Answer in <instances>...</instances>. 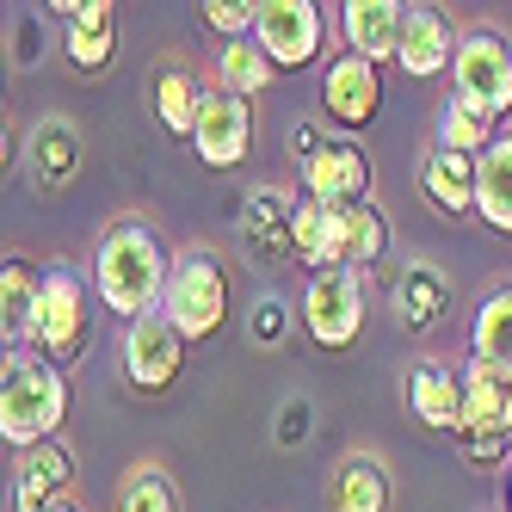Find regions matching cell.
<instances>
[{
  "label": "cell",
  "mask_w": 512,
  "mask_h": 512,
  "mask_svg": "<svg viewBox=\"0 0 512 512\" xmlns=\"http://www.w3.org/2000/svg\"><path fill=\"white\" fill-rule=\"evenodd\" d=\"M340 31H346V50L352 56L389 62V56H401L408 7H401V0H346V7H340Z\"/></svg>",
  "instance_id": "cell-21"
},
{
  "label": "cell",
  "mask_w": 512,
  "mask_h": 512,
  "mask_svg": "<svg viewBox=\"0 0 512 512\" xmlns=\"http://www.w3.org/2000/svg\"><path fill=\"white\" fill-rule=\"evenodd\" d=\"M62 420H68V371L62 364H50L31 346L0 358V438L25 457L38 445H56Z\"/></svg>",
  "instance_id": "cell-2"
},
{
  "label": "cell",
  "mask_w": 512,
  "mask_h": 512,
  "mask_svg": "<svg viewBox=\"0 0 512 512\" xmlns=\"http://www.w3.org/2000/svg\"><path fill=\"white\" fill-rule=\"evenodd\" d=\"M284 327H290V315H284L278 297H260V303H253V340L278 346V340H284Z\"/></svg>",
  "instance_id": "cell-32"
},
{
  "label": "cell",
  "mask_w": 512,
  "mask_h": 512,
  "mask_svg": "<svg viewBox=\"0 0 512 512\" xmlns=\"http://www.w3.org/2000/svg\"><path fill=\"white\" fill-rule=\"evenodd\" d=\"M303 198L334 204V210L371 204V155H364L352 136H327L321 155L303 167Z\"/></svg>",
  "instance_id": "cell-10"
},
{
  "label": "cell",
  "mask_w": 512,
  "mask_h": 512,
  "mask_svg": "<svg viewBox=\"0 0 512 512\" xmlns=\"http://www.w3.org/2000/svg\"><path fill=\"white\" fill-rule=\"evenodd\" d=\"M475 216H482L494 235H512V124L494 136V149L475 161Z\"/></svg>",
  "instance_id": "cell-26"
},
{
  "label": "cell",
  "mask_w": 512,
  "mask_h": 512,
  "mask_svg": "<svg viewBox=\"0 0 512 512\" xmlns=\"http://www.w3.org/2000/svg\"><path fill=\"white\" fill-rule=\"evenodd\" d=\"M389 303H395L401 334H432V327L451 315V303H457V284H451V272L438 266V260H408V266L395 272Z\"/></svg>",
  "instance_id": "cell-15"
},
{
  "label": "cell",
  "mask_w": 512,
  "mask_h": 512,
  "mask_svg": "<svg viewBox=\"0 0 512 512\" xmlns=\"http://www.w3.org/2000/svg\"><path fill=\"white\" fill-rule=\"evenodd\" d=\"M87 346H93V278H81L75 266H50L38 321H31V352H44L50 364L75 371L87 358Z\"/></svg>",
  "instance_id": "cell-3"
},
{
  "label": "cell",
  "mask_w": 512,
  "mask_h": 512,
  "mask_svg": "<svg viewBox=\"0 0 512 512\" xmlns=\"http://www.w3.org/2000/svg\"><path fill=\"white\" fill-rule=\"evenodd\" d=\"M38 297H44V272L13 253L7 272H0V334H7V352L31 346V321H38Z\"/></svg>",
  "instance_id": "cell-25"
},
{
  "label": "cell",
  "mask_w": 512,
  "mask_h": 512,
  "mask_svg": "<svg viewBox=\"0 0 512 512\" xmlns=\"http://www.w3.org/2000/svg\"><path fill=\"white\" fill-rule=\"evenodd\" d=\"M364 272L334 266V272H309L303 303H297V327L321 346V352H346L364 334Z\"/></svg>",
  "instance_id": "cell-5"
},
{
  "label": "cell",
  "mask_w": 512,
  "mask_h": 512,
  "mask_svg": "<svg viewBox=\"0 0 512 512\" xmlns=\"http://www.w3.org/2000/svg\"><path fill=\"white\" fill-rule=\"evenodd\" d=\"M253 130H260V124H253V105L216 87L210 105H204V118H198V130H192V149H198L204 167L229 173V167H241L253 155Z\"/></svg>",
  "instance_id": "cell-13"
},
{
  "label": "cell",
  "mask_w": 512,
  "mask_h": 512,
  "mask_svg": "<svg viewBox=\"0 0 512 512\" xmlns=\"http://www.w3.org/2000/svg\"><path fill=\"white\" fill-rule=\"evenodd\" d=\"M389 216H383V204L371 198V204H352V247H346V266L352 272H371V266H383L389 260Z\"/></svg>",
  "instance_id": "cell-30"
},
{
  "label": "cell",
  "mask_w": 512,
  "mask_h": 512,
  "mask_svg": "<svg viewBox=\"0 0 512 512\" xmlns=\"http://www.w3.org/2000/svg\"><path fill=\"white\" fill-rule=\"evenodd\" d=\"M161 309L186 340H216L229 327V272H223V260H216L210 247H186L173 260Z\"/></svg>",
  "instance_id": "cell-4"
},
{
  "label": "cell",
  "mask_w": 512,
  "mask_h": 512,
  "mask_svg": "<svg viewBox=\"0 0 512 512\" xmlns=\"http://www.w3.org/2000/svg\"><path fill=\"white\" fill-rule=\"evenodd\" d=\"M414 186H420V198H426L438 216H451V223L475 216V161H469V155L426 149V161H420V173H414Z\"/></svg>",
  "instance_id": "cell-23"
},
{
  "label": "cell",
  "mask_w": 512,
  "mask_h": 512,
  "mask_svg": "<svg viewBox=\"0 0 512 512\" xmlns=\"http://www.w3.org/2000/svg\"><path fill=\"white\" fill-rule=\"evenodd\" d=\"M500 136V118H488L482 105H469L463 93H445V105H438V124H432V149H451V155H469L482 161L494 149Z\"/></svg>",
  "instance_id": "cell-27"
},
{
  "label": "cell",
  "mask_w": 512,
  "mask_h": 512,
  "mask_svg": "<svg viewBox=\"0 0 512 512\" xmlns=\"http://www.w3.org/2000/svg\"><path fill=\"white\" fill-rule=\"evenodd\" d=\"M81 161H87V142H81V130L68 124L62 112H50V118L31 124L25 173H31V186H38L44 198H56V192L75 186V179H81Z\"/></svg>",
  "instance_id": "cell-14"
},
{
  "label": "cell",
  "mask_w": 512,
  "mask_h": 512,
  "mask_svg": "<svg viewBox=\"0 0 512 512\" xmlns=\"http://www.w3.org/2000/svg\"><path fill=\"white\" fill-rule=\"evenodd\" d=\"M321 112L334 118L340 130H364V124H371L383 112V75H377V62L340 50L334 62H327V75H321Z\"/></svg>",
  "instance_id": "cell-11"
},
{
  "label": "cell",
  "mask_w": 512,
  "mask_h": 512,
  "mask_svg": "<svg viewBox=\"0 0 512 512\" xmlns=\"http://www.w3.org/2000/svg\"><path fill=\"white\" fill-rule=\"evenodd\" d=\"M62 44L81 75H99L118 56V7L112 0H68L62 7Z\"/></svg>",
  "instance_id": "cell-17"
},
{
  "label": "cell",
  "mask_w": 512,
  "mask_h": 512,
  "mask_svg": "<svg viewBox=\"0 0 512 512\" xmlns=\"http://www.w3.org/2000/svg\"><path fill=\"white\" fill-rule=\"evenodd\" d=\"M62 500H75V457H68V445L25 451L13 469V512H50Z\"/></svg>",
  "instance_id": "cell-19"
},
{
  "label": "cell",
  "mask_w": 512,
  "mask_h": 512,
  "mask_svg": "<svg viewBox=\"0 0 512 512\" xmlns=\"http://www.w3.org/2000/svg\"><path fill=\"white\" fill-rule=\"evenodd\" d=\"M50 512H81V506H75V500H62V506H50Z\"/></svg>",
  "instance_id": "cell-34"
},
{
  "label": "cell",
  "mask_w": 512,
  "mask_h": 512,
  "mask_svg": "<svg viewBox=\"0 0 512 512\" xmlns=\"http://www.w3.org/2000/svg\"><path fill=\"white\" fill-rule=\"evenodd\" d=\"M186 346L192 340L167 321V309L130 321V334H124V383L136 395H167L179 383V371H186Z\"/></svg>",
  "instance_id": "cell-7"
},
{
  "label": "cell",
  "mask_w": 512,
  "mask_h": 512,
  "mask_svg": "<svg viewBox=\"0 0 512 512\" xmlns=\"http://www.w3.org/2000/svg\"><path fill=\"white\" fill-rule=\"evenodd\" d=\"M346 247H352V210L297 198V260L309 272H334L346 266Z\"/></svg>",
  "instance_id": "cell-22"
},
{
  "label": "cell",
  "mask_w": 512,
  "mask_h": 512,
  "mask_svg": "<svg viewBox=\"0 0 512 512\" xmlns=\"http://www.w3.org/2000/svg\"><path fill=\"white\" fill-rule=\"evenodd\" d=\"M395 506V475L377 451H346L327 475V512H389Z\"/></svg>",
  "instance_id": "cell-18"
},
{
  "label": "cell",
  "mask_w": 512,
  "mask_h": 512,
  "mask_svg": "<svg viewBox=\"0 0 512 512\" xmlns=\"http://www.w3.org/2000/svg\"><path fill=\"white\" fill-rule=\"evenodd\" d=\"M235 235H241V253L253 266H284L297 260V198L284 186H253L241 198V216H235Z\"/></svg>",
  "instance_id": "cell-8"
},
{
  "label": "cell",
  "mask_w": 512,
  "mask_h": 512,
  "mask_svg": "<svg viewBox=\"0 0 512 512\" xmlns=\"http://www.w3.org/2000/svg\"><path fill=\"white\" fill-rule=\"evenodd\" d=\"M451 93L482 105L488 118L512 112V38L500 25H463V44L451 62Z\"/></svg>",
  "instance_id": "cell-6"
},
{
  "label": "cell",
  "mask_w": 512,
  "mask_h": 512,
  "mask_svg": "<svg viewBox=\"0 0 512 512\" xmlns=\"http://www.w3.org/2000/svg\"><path fill=\"white\" fill-rule=\"evenodd\" d=\"M303 414H309V401H290V414H284V432H278V438H284V445H290V438H297V432H303Z\"/></svg>",
  "instance_id": "cell-33"
},
{
  "label": "cell",
  "mask_w": 512,
  "mask_h": 512,
  "mask_svg": "<svg viewBox=\"0 0 512 512\" xmlns=\"http://www.w3.org/2000/svg\"><path fill=\"white\" fill-rule=\"evenodd\" d=\"M469 364H488L494 377L512 383V278L494 284L469 321Z\"/></svg>",
  "instance_id": "cell-24"
},
{
  "label": "cell",
  "mask_w": 512,
  "mask_h": 512,
  "mask_svg": "<svg viewBox=\"0 0 512 512\" xmlns=\"http://www.w3.org/2000/svg\"><path fill=\"white\" fill-rule=\"evenodd\" d=\"M204 31H216L223 44H241L260 31V0H204Z\"/></svg>",
  "instance_id": "cell-31"
},
{
  "label": "cell",
  "mask_w": 512,
  "mask_h": 512,
  "mask_svg": "<svg viewBox=\"0 0 512 512\" xmlns=\"http://www.w3.org/2000/svg\"><path fill=\"white\" fill-rule=\"evenodd\" d=\"M321 7L315 0H260V31H253V44L266 50V62L278 68V75H290V68H309L321 56Z\"/></svg>",
  "instance_id": "cell-9"
},
{
  "label": "cell",
  "mask_w": 512,
  "mask_h": 512,
  "mask_svg": "<svg viewBox=\"0 0 512 512\" xmlns=\"http://www.w3.org/2000/svg\"><path fill=\"white\" fill-rule=\"evenodd\" d=\"M408 408L432 432H463V371H451L445 358H420L408 371Z\"/></svg>",
  "instance_id": "cell-20"
},
{
  "label": "cell",
  "mask_w": 512,
  "mask_h": 512,
  "mask_svg": "<svg viewBox=\"0 0 512 512\" xmlns=\"http://www.w3.org/2000/svg\"><path fill=\"white\" fill-rule=\"evenodd\" d=\"M112 512H179V482L161 463H136V469H124Z\"/></svg>",
  "instance_id": "cell-29"
},
{
  "label": "cell",
  "mask_w": 512,
  "mask_h": 512,
  "mask_svg": "<svg viewBox=\"0 0 512 512\" xmlns=\"http://www.w3.org/2000/svg\"><path fill=\"white\" fill-rule=\"evenodd\" d=\"M457 44H463V31L451 25L445 7H408V31H401V75H414V81H438V75H451V62H457Z\"/></svg>",
  "instance_id": "cell-16"
},
{
  "label": "cell",
  "mask_w": 512,
  "mask_h": 512,
  "mask_svg": "<svg viewBox=\"0 0 512 512\" xmlns=\"http://www.w3.org/2000/svg\"><path fill=\"white\" fill-rule=\"evenodd\" d=\"M210 93H216V87L198 75V62H186V56H161L155 75H149L155 124H161L167 136H186V142H192V130H198V118H204Z\"/></svg>",
  "instance_id": "cell-12"
},
{
  "label": "cell",
  "mask_w": 512,
  "mask_h": 512,
  "mask_svg": "<svg viewBox=\"0 0 512 512\" xmlns=\"http://www.w3.org/2000/svg\"><path fill=\"white\" fill-rule=\"evenodd\" d=\"M173 260L179 253L167 247V235L149 223V216H112V223L93 235V260H87L93 297L124 321L155 315L161 297H167Z\"/></svg>",
  "instance_id": "cell-1"
},
{
  "label": "cell",
  "mask_w": 512,
  "mask_h": 512,
  "mask_svg": "<svg viewBox=\"0 0 512 512\" xmlns=\"http://www.w3.org/2000/svg\"><path fill=\"white\" fill-rule=\"evenodd\" d=\"M506 512H512V469H506Z\"/></svg>",
  "instance_id": "cell-35"
},
{
  "label": "cell",
  "mask_w": 512,
  "mask_h": 512,
  "mask_svg": "<svg viewBox=\"0 0 512 512\" xmlns=\"http://www.w3.org/2000/svg\"><path fill=\"white\" fill-rule=\"evenodd\" d=\"M272 75H278V68L266 62V50L253 44V38H241V44H223V50H216V87L235 93V99H247V105L272 87Z\"/></svg>",
  "instance_id": "cell-28"
}]
</instances>
